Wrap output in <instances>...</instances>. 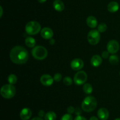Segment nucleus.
Instances as JSON below:
<instances>
[{
  "instance_id": "obj_1",
  "label": "nucleus",
  "mask_w": 120,
  "mask_h": 120,
  "mask_svg": "<svg viewBox=\"0 0 120 120\" xmlns=\"http://www.w3.org/2000/svg\"><path fill=\"white\" fill-rule=\"evenodd\" d=\"M9 57L12 62L16 64H23L28 61V51L22 46H15L11 50Z\"/></svg>"
},
{
  "instance_id": "obj_2",
  "label": "nucleus",
  "mask_w": 120,
  "mask_h": 120,
  "mask_svg": "<svg viewBox=\"0 0 120 120\" xmlns=\"http://www.w3.org/2000/svg\"><path fill=\"white\" fill-rule=\"evenodd\" d=\"M97 100L94 96H88L84 99L82 103V108L86 112H90L96 109L97 107Z\"/></svg>"
},
{
  "instance_id": "obj_3",
  "label": "nucleus",
  "mask_w": 120,
  "mask_h": 120,
  "mask_svg": "<svg viewBox=\"0 0 120 120\" xmlns=\"http://www.w3.org/2000/svg\"><path fill=\"white\" fill-rule=\"evenodd\" d=\"M32 55L36 60H43L48 56V51L43 46L38 45L32 49Z\"/></svg>"
},
{
  "instance_id": "obj_4",
  "label": "nucleus",
  "mask_w": 120,
  "mask_h": 120,
  "mask_svg": "<svg viewBox=\"0 0 120 120\" xmlns=\"http://www.w3.org/2000/svg\"><path fill=\"white\" fill-rule=\"evenodd\" d=\"M16 93L15 87L13 85L5 84L1 88V94L5 99H11L14 97Z\"/></svg>"
},
{
  "instance_id": "obj_5",
  "label": "nucleus",
  "mask_w": 120,
  "mask_h": 120,
  "mask_svg": "<svg viewBox=\"0 0 120 120\" xmlns=\"http://www.w3.org/2000/svg\"><path fill=\"white\" fill-rule=\"evenodd\" d=\"M41 31V26L37 21H32L28 22L25 26V31L28 35H36Z\"/></svg>"
},
{
  "instance_id": "obj_6",
  "label": "nucleus",
  "mask_w": 120,
  "mask_h": 120,
  "mask_svg": "<svg viewBox=\"0 0 120 120\" xmlns=\"http://www.w3.org/2000/svg\"><path fill=\"white\" fill-rule=\"evenodd\" d=\"M88 42L90 44L95 45L99 42L100 40V34L98 30L93 29L91 30L87 35Z\"/></svg>"
},
{
  "instance_id": "obj_7",
  "label": "nucleus",
  "mask_w": 120,
  "mask_h": 120,
  "mask_svg": "<svg viewBox=\"0 0 120 120\" xmlns=\"http://www.w3.org/2000/svg\"><path fill=\"white\" fill-rule=\"evenodd\" d=\"M87 79V75L86 72L83 71L77 72L74 76V82L77 85H83L86 82Z\"/></svg>"
},
{
  "instance_id": "obj_8",
  "label": "nucleus",
  "mask_w": 120,
  "mask_h": 120,
  "mask_svg": "<svg viewBox=\"0 0 120 120\" xmlns=\"http://www.w3.org/2000/svg\"><path fill=\"white\" fill-rule=\"evenodd\" d=\"M107 49L109 53L111 54H114L118 51L120 49V45L118 41L116 40H110L107 44Z\"/></svg>"
},
{
  "instance_id": "obj_9",
  "label": "nucleus",
  "mask_w": 120,
  "mask_h": 120,
  "mask_svg": "<svg viewBox=\"0 0 120 120\" xmlns=\"http://www.w3.org/2000/svg\"><path fill=\"white\" fill-rule=\"evenodd\" d=\"M70 67L73 70L79 71L83 68L84 62L80 58L74 59L70 62Z\"/></svg>"
},
{
  "instance_id": "obj_10",
  "label": "nucleus",
  "mask_w": 120,
  "mask_h": 120,
  "mask_svg": "<svg viewBox=\"0 0 120 120\" xmlns=\"http://www.w3.org/2000/svg\"><path fill=\"white\" fill-rule=\"evenodd\" d=\"M41 35L42 37L45 40H50L53 36V32L51 28L49 27H45L41 29Z\"/></svg>"
},
{
  "instance_id": "obj_11",
  "label": "nucleus",
  "mask_w": 120,
  "mask_h": 120,
  "mask_svg": "<svg viewBox=\"0 0 120 120\" xmlns=\"http://www.w3.org/2000/svg\"><path fill=\"white\" fill-rule=\"evenodd\" d=\"M53 78L49 74H44L42 75L40 79L41 84L45 86H50L53 82Z\"/></svg>"
},
{
  "instance_id": "obj_12",
  "label": "nucleus",
  "mask_w": 120,
  "mask_h": 120,
  "mask_svg": "<svg viewBox=\"0 0 120 120\" xmlns=\"http://www.w3.org/2000/svg\"><path fill=\"white\" fill-rule=\"evenodd\" d=\"M32 114L31 109L29 108H24L20 112V118L22 120H28L30 118Z\"/></svg>"
},
{
  "instance_id": "obj_13",
  "label": "nucleus",
  "mask_w": 120,
  "mask_h": 120,
  "mask_svg": "<svg viewBox=\"0 0 120 120\" xmlns=\"http://www.w3.org/2000/svg\"><path fill=\"white\" fill-rule=\"evenodd\" d=\"M97 116L101 120H107L109 117V112L105 108H101L97 111Z\"/></svg>"
},
{
  "instance_id": "obj_14",
  "label": "nucleus",
  "mask_w": 120,
  "mask_h": 120,
  "mask_svg": "<svg viewBox=\"0 0 120 120\" xmlns=\"http://www.w3.org/2000/svg\"><path fill=\"white\" fill-rule=\"evenodd\" d=\"M102 57L98 55H94L91 57L90 62L91 65L94 67H97L100 65L102 63Z\"/></svg>"
},
{
  "instance_id": "obj_15",
  "label": "nucleus",
  "mask_w": 120,
  "mask_h": 120,
  "mask_svg": "<svg viewBox=\"0 0 120 120\" xmlns=\"http://www.w3.org/2000/svg\"><path fill=\"white\" fill-rule=\"evenodd\" d=\"M54 9L58 12H61L64 10V5L63 1L61 0H55L53 3Z\"/></svg>"
},
{
  "instance_id": "obj_16",
  "label": "nucleus",
  "mask_w": 120,
  "mask_h": 120,
  "mask_svg": "<svg viewBox=\"0 0 120 120\" xmlns=\"http://www.w3.org/2000/svg\"><path fill=\"white\" fill-rule=\"evenodd\" d=\"M86 22L87 25L91 28H94L97 27V20L93 16H89L87 18Z\"/></svg>"
},
{
  "instance_id": "obj_17",
  "label": "nucleus",
  "mask_w": 120,
  "mask_h": 120,
  "mask_svg": "<svg viewBox=\"0 0 120 120\" xmlns=\"http://www.w3.org/2000/svg\"><path fill=\"white\" fill-rule=\"evenodd\" d=\"M107 9L111 13L116 12L119 9V4L116 1H112L108 4Z\"/></svg>"
},
{
  "instance_id": "obj_18",
  "label": "nucleus",
  "mask_w": 120,
  "mask_h": 120,
  "mask_svg": "<svg viewBox=\"0 0 120 120\" xmlns=\"http://www.w3.org/2000/svg\"><path fill=\"white\" fill-rule=\"evenodd\" d=\"M25 44L29 48H34L36 45V41L31 36H28L25 39Z\"/></svg>"
},
{
  "instance_id": "obj_19",
  "label": "nucleus",
  "mask_w": 120,
  "mask_h": 120,
  "mask_svg": "<svg viewBox=\"0 0 120 120\" xmlns=\"http://www.w3.org/2000/svg\"><path fill=\"white\" fill-rule=\"evenodd\" d=\"M45 120H55L56 119V114L53 111H49L45 115Z\"/></svg>"
},
{
  "instance_id": "obj_20",
  "label": "nucleus",
  "mask_w": 120,
  "mask_h": 120,
  "mask_svg": "<svg viewBox=\"0 0 120 120\" xmlns=\"http://www.w3.org/2000/svg\"><path fill=\"white\" fill-rule=\"evenodd\" d=\"M83 91L87 94H90L93 92V87L90 84L86 83L84 84L83 87Z\"/></svg>"
},
{
  "instance_id": "obj_21",
  "label": "nucleus",
  "mask_w": 120,
  "mask_h": 120,
  "mask_svg": "<svg viewBox=\"0 0 120 120\" xmlns=\"http://www.w3.org/2000/svg\"><path fill=\"white\" fill-rule=\"evenodd\" d=\"M109 62L112 65H116L119 62V58L117 55L112 54L109 57Z\"/></svg>"
},
{
  "instance_id": "obj_22",
  "label": "nucleus",
  "mask_w": 120,
  "mask_h": 120,
  "mask_svg": "<svg viewBox=\"0 0 120 120\" xmlns=\"http://www.w3.org/2000/svg\"><path fill=\"white\" fill-rule=\"evenodd\" d=\"M17 76L15 74H10L8 77V81L9 82V84H15L17 82Z\"/></svg>"
},
{
  "instance_id": "obj_23",
  "label": "nucleus",
  "mask_w": 120,
  "mask_h": 120,
  "mask_svg": "<svg viewBox=\"0 0 120 120\" xmlns=\"http://www.w3.org/2000/svg\"><path fill=\"white\" fill-rule=\"evenodd\" d=\"M97 29L100 32H104L107 29V26L105 23H101L97 27Z\"/></svg>"
},
{
  "instance_id": "obj_24",
  "label": "nucleus",
  "mask_w": 120,
  "mask_h": 120,
  "mask_svg": "<svg viewBox=\"0 0 120 120\" xmlns=\"http://www.w3.org/2000/svg\"><path fill=\"white\" fill-rule=\"evenodd\" d=\"M63 83H64L66 85H71L73 84L72 79L70 77H69V76H66V77H64V79H63Z\"/></svg>"
},
{
  "instance_id": "obj_25",
  "label": "nucleus",
  "mask_w": 120,
  "mask_h": 120,
  "mask_svg": "<svg viewBox=\"0 0 120 120\" xmlns=\"http://www.w3.org/2000/svg\"><path fill=\"white\" fill-rule=\"evenodd\" d=\"M73 116L70 114H66L62 116L60 120H73Z\"/></svg>"
},
{
  "instance_id": "obj_26",
  "label": "nucleus",
  "mask_w": 120,
  "mask_h": 120,
  "mask_svg": "<svg viewBox=\"0 0 120 120\" xmlns=\"http://www.w3.org/2000/svg\"><path fill=\"white\" fill-rule=\"evenodd\" d=\"M62 79V76L60 73H56L53 76V80L54 81H56V82H59L61 81Z\"/></svg>"
},
{
  "instance_id": "obj_27",
  "label": "nucleus",
  "mask_w": 120,
  "mask_h": 120,
  "mask_svg": "<svg viewBox=\"0 0 120 120\" xmlns=\"http://www.w3.org/2000/svg\"><path fill=\"white\" fill-rule=\"evenodd\" d=\"M101 57L104 59H107L109 57V52L108 51H104L102 52Z\"/></svg>"
},
{
  "instance_id": "obj_28",
  "label": "nucleus",
  "mask_w": 120,
  "mask_h": 120,
  "mask_svg": "<svg viewBox=\"0 0 120 120\" xmlns=\"http://www.w3.org/2000/svg\"><path fill=\"white\" fill-rule=\"evenodd\" d=\"M67 111H68V114H71L75 112V108L73 107H72V106H69L68 108V109H67Z\"/></svg>"
},
{
  "instance_id": "obj_29",
  "label": "nucleus",
  "mask_w": 120,
  "mask_h": 120,
  "mask_svg": "<svg viewBox=\"0 0 120 120\" xmlns=\"http://www.w3.org/2000/svg\"><path fill=\"white\" fill-rule=\"evenodd\" d=\"M75 114L77 115H77H80L82 113V109H81L79 107H77L76 108H75Z\"/></svg>"
},
{
  "instance_id": "obj_30",
  "label": "nucleus",
  "mask_w": 120,
  "mask_h": 120,
  "mask_svg": "<svg viewBox=\"0 0 120 120\" xmlns=\"http://www.w3.org/2000/svg\"><path fill=\"white\" fill-rule=\"evenodd\" d=\"M74 120H87L85 117L83 116H81V115H77L76 118H75Z\"/></svg>"
},
{
  "instance_id": "obj_31",
  "label": "nucleus",
  "mask_w": 120,
  "mask_h": 120,
  "mask_svg": "<svg viewBox=\"0 0 120 120\" xmlns=\"http://www.w3.org/2000/svg\"><path fill=\"white\" fill-rule=\"evenodd\" d=\"M38 115L39 117L42 118L43 116H45V111L43 110H40L38 112Z\"/></svg>"
},
{
  "instance_id": "obj_32",
  "label": "nucleus",
  "mask_w": 120,
  "mask_h": 120,
  "mask_svg": "<svg viewBox=\"0 0 120 120\" xmlns=\"http://www.w3.org/2000/svg\"><path fill=\"white\" fill-rule=\"evenodd\" d=\"M49 43H50V44L53 45L55 43V40H54V39H53V38L50 39V41H49Z\"/></svg>"
},
{
  "instance_id": "obj_33",
  "label": "nucleus",
  "mask_w": 120,
  "mask_h": 120,
  "mask_svg": "<svg viewBox=\"0 0 120 120\" xmlns=\"http://www.w3.org/2000/svg\"><path fill=\"white\" fill-rule=\"evenodd\" d=\"M98 120V118L96 117V116H91V118H90V120Z\"/></svg>"
},
{
  "instance_id": "obj_34",
  "label": "nucleus",
  "mask_w": 120,
  "mask_h": 120,
  "mask_svg": "<svg viewBox=\"0 0 120 120\" xmlns=\"http://www.w3.org/2000/svg\"><path fill=\"white\" fill-rule=\"evenodd\" d=\"M31 120H43V119H42V118H41V117H35L34 118L32 119Z\"/></svg>"
},
{
  "instance_id": "obj_35",
  "label": "nucleus",
  "mask_w": 120,
  "mask_h": 120,
  "mask_svg": "<svg viewBox=\"0 0 120 120\" xmlns=\"http://www.w3.org/2000/svg\"><path fill=\"white\" fill-rule=\"evenodd\" d=\"M0 9H1V14H0V16H1V17H2V14H3V9H2V7H0Z\"/></svg>"
},
{
  "instance_id": "obj_36",
  "label": "nucleus",
  "mask_w": 120,
  "mask_h": 120,
  "mask_svg": "<svg viewBox=\"0 0 120 120\" xmlns=\"http://www.w3.org/2000/svg\"><path fill=\"white\" fill-rule=\"evenodd\" d=\"M38 1L39 2H40V3L42 4V3H44V2H45L46 1V0H38Z\"/></svg>"
},
{
  "instance_id": "obj_37",
  "label": "nucleus",
  "mask_w": 120,
  "mask_h": 120,
  "mask_svg": "<svg viewBox=\"0 0 120 120\" xmlns=\"http://www.w3.org/2000/svg\"><path fill=\"white\" fill-rule=\"evenodd\" d=\"M120 120V118H116V120Z\"/></svg>"
},
{
  "instance_id": "obj_38",
  "label": "nucleus",
  "mask_w": 120,
  "mask_h": 120,
  "mask_svg": "<svg viewBox=\"0 0 120 120\" xmlns=\"http://www.w3.org/2000/svg\"></svg>"
}]
</instances>
